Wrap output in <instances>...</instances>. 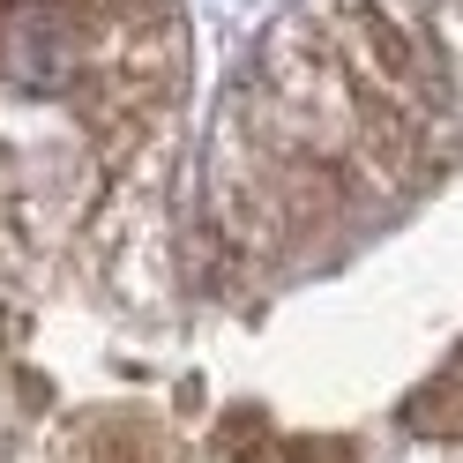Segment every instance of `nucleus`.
Masks as SVG:
<instances>
[{
	"label": "nucleus",
	"mask_w": 463,
	"mask_h": 463,
	"mask_svg": "<svg viewBox=\"0 0 463 463\" xmlns=\"http://www.w3.org/2000/svg\"><path fill=\"white\" fill-rule=\"evenodd\" d=\"M396 426L411 433V441H426V449H456L463 441V344L426 373L419 389H403Z\"/></svg>",
	"instance_id": "1"
},
{
	"label": "nucleus",
	"mask_w": 463,
	"mask_h": 463,
	"mask_svg": "<svg viewBox=\"0 0 463 463\" xmlns=\"http://www.w3.org/2000/svg\"><path fill=\"white\" fill-rule=\"evenodd\" d=\"M396 8H433V0H396Z\"/></svg>",
	"instance_id": "2"
}]
</instances>
